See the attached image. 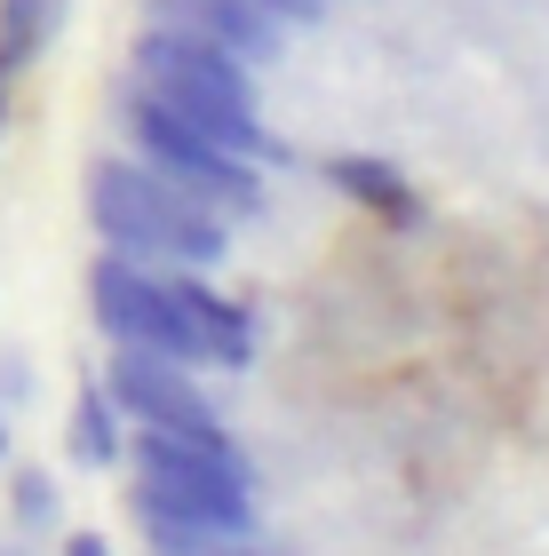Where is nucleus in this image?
Returning a JSON list of instances; mask_svg holds the SVG:
<instances>
[{"mask_svg":"<svg viewBox=\"0 0 549 556\" xmlns=\"http://www.w3.org/2000/svg\"><path fill=\"white\" fill-rule=\"evenodd\" d=\"M152 24H191V33L223 40L247 64H271V56H279V40H287L255 0H152Z\"/></svg>","mask_w":549,"mask_h":556,"instance_id":"nucleus-8","label":"nucleus"},{"mask_svg":"<svg viewBox=\"0 0 549 556\" xmlns=\"http://www.w3.org/2000/svg\"><path fill=\"white\" fill-rule=\"evenodd\" d=\"M9 88H16V72H0V128H9Z\"/></svg>","mask_w":549,"mask_h":556,"instance_id":"nucleus-16","label":"nucleus"},{"mask_svg":"<svg viewBox=\"0 0 549 556\" xmlns=\"http://www.w3.org/2000/svg\"><path fill=\"white\" fill-rule=\"evenodd\" d=\"M88 311L104 326V342L120 350H152V358H176V366H208V350H199L184 302L167 294V270L160 263H136V255H96L88 263Z\"/></svg>","mask_w":549,"mask_h":556,"instance_id":"nucleus-5","label":"nucleus"},{"mask_svg":"<svg viewBox=\"0 0 549 556\" xmlns=\"http://www.w3.org/2000/svg\"><path fill=\"white\" fill-rule=\"evenodd\" d=\"M136 485L128 509H160L208 533H255V469L239 438H176V429H136Z\"/></svg>","mask_w":549,"mask_h":556,"instance_id":"nucleus-3","label":"nucleus"},{"mask_svg":"<svg viewBox=\"0 0 549 556\" xmlns=\"http://www.w3.org/2000/svg\"><path fill=\"white\" fill-rule=\"evenodd\" d=\"M112 112H120V128H128L136 160H144V167H160L167 184H184L191 199H208L215 215H232V223H239V215H255V207H263V175L247 167V160H232V151H215L199 128H184V119L167 112L144 80L120 88V96H112Z\"/></svg>","mask_w":549,"mask_h":556,"instance_id":"nucleus-4","label":"nucleus"},{"mask_svg":"<svg viewBox=\"0 0 549 556\" xmlns=\"http://www.w3.org/2000/svg\"><path fill=\"white\" fill-rule=\"evenodd\" d=\"M0 469H9V517H16V533L24 541H48V533H57V477H48V469H33V462H0Z\"/></svg>","mask_w":549,"mask_h":556,"instance_id":"nucleus-12","label":"nucleus"},{"mask_svg":"<svg viewBox=\"0 0 549 556\" xmlns=\"http://www.w3.org/2000/svg\"><path fill=\"white\" fill-rule=\"evenodd\" d=\"M64 445H72V462H88V469H112L120 453H128V421H120V406L104 397V382H88L80 397H72Z\"/></svg>","mask_w":549,"mask_h":556,"instance_id":"nucleus-10","label":"nucleus"},{"mask_svg":"<svg viewBox=\"0 0 549 556\" xmlns=\"http://www.w3.org/2000/svg\"><path fill=\"white\" fill-rule=\"evenodd\" d=\"M319 175H327L351 207L398 223V231H422V191H414L390 160H374V151H335V160H319Z\"/></svg>","mask_w":549,"mask_h":556,"instance_id":"nucleus-9","label":"nucleus"},{"mask_svg":"<svg viewBox=\"0 0 549 556\" xmlns=\"http://www.w3.org/2000/svg\"><path fill=\"white\" fill-rule=\"evenodd\" d=\"M9 429H16V414H0V462H9Z\"/></svg>","mask_w":549,"mask_h":556,"instance_id":"nucleus-17","label":"nucleus"},{"mask_svg":"<svg viewBox=\"0 0 549 556\" xmlns=\"http://www.w3.org/2000/svg\"><path fill=\"white\" fill-rule=\"evenodd\" d=\"M64 9L72 0H0V72H33L64 33Z\"/></svg>","mask_w":549,"mask_h":556,"instance_id":"nucleus-11","label":"nucleus"},{"mask_svg":"<svg viewBox=\"0 0 549 556\" xmlns=\"http://www.w3.org/2000/svg\"><path fill=\"white\" fill-rule=\"evenodd\" d=\"M0 556H40V548H33V541H9V548H0Z\"/></svg>","mask_w":549,"mask_h":556,"instance_id":"nucleus-18","label":"nucleus"},{"mask_svg":"<svg viewBox=\"0 0 549 556\" xmlns=\"http://www.w3.org/2000/svg\"><path fill=\"white\" fill-rule=\"evenodd\" d=\"M160 270H167V294L184 302V318H191L199 350H208V366H223V374L255 366V318H247L232 294H215L208 270H176V263H160Z\"/></svg>","mask_w":549,"mask_h":556,"instance_id":"nucleus-7","label":"nucleus"},{"mask_svg":"<svg viewBox=\"0 0 549 556\" xmlns=\"http://www.w3.org/2000/svg\"><path fill=\"white\" fill-rule=\"evenodd\" d=\"M88 223L112 255L136 263H176V270H223L232 263V215H215L208 199L167 184L160 167L128 160V151H96L88 160Z\"/></svg>","mask_w":549,"mask_h":556,"instance_id":"nucleus-2","label":"nucleus"},{"mask_svg":"<svg viewBox=\"0 0 549 556\" xmlns=\"http://www.w3.org/2000/svg\"><path fill=\"white\" fill-rule=\"evenodd\" d=\"M104 397L120 406L128 429H176V438H232L223 429V406L199 390V366H176V358H152V350H120L104 358Z\"/></svg>","mask_w":549,"mask_h":556,"instance_id":"nucleus-6","label":"nucleus"},{"mask_svg":"<svg viewBox=\"0 0 549 556\" xmlns=\"http://www.w3.org/2000/svg\"><path fill=\"white\" fill-rule=\"evenodd\" d=\"M64 556H112V548H104V533H72Z\"/></svg>","mask_w":549,"mask_h":556,"instance_id":"nucleus-15","label":"nucleus"},{"mask_svg":"<svg viewBox=\"0 0 549 556\" xmlns=\"http://www.w3.org/2000/svg\"><path fill=\"white\" fill-rule=\"evenodd\" d=\"M136 80L160 96L167 112L199 128L215 151H232L247 167H287V143L263 128L255 112V64L232 56L223 40L191 33V24H144L136 33Z\"/></svg>","mask_w":549,"mask_h":556,"instance_id":"nucleus-1","label":"nucleus"},{"mask_svg":"<svg viewBox=\"0 0 549 556\" xmlns=\"http://www.w3.org/2000/svg\"><path fill=\"white\" fill-rule=\"evenodd\" d=\"M40 397V374H33V358L24 350H0V414H24Z\"/></svg>","mask_w":549,"mask_h":556,"instance_id":"nucleus-13","label":"nucleus"},{"mask_svg":"<svg viewBox=\"0 0 549 556\" xmlns=\"http://www.w3.org/2000/svg\"><path fill=\"white\" fill-rule=\"evenodd\" d=\"M255 9H263V16L287 33V24H327V9H335V0H255Z\"/></svg>","mask_w":549,"mask_h":556,"instance_id":"nucleus-14","label":"nucleus"}]
</instances>
